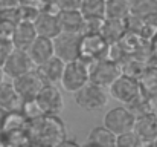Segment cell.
<instances>
[{"label":"cell","mask_w":157,"mask_h":147,"mask_svg":"<svg viewBox=\"0 0 157 147\" xmlns=\"http://www.w3.org/2000/svg\"><path fill=\"white\" fill-rule=\"evenodd\" d=\"M151 52L154 58H157V32H154V35L151 37Z\"/></svg>","instance_id":"f546056e"},{"label":"cell","mask_w":157,"mask_h":147,"mask_svg":"<svg viewBox=\"0 0 157 147\" xmlns=\"http://www.w3.org/2000/svg\"><path fill=\"white\" fill-rule=\"evenodd\" d=\"M8 112H9V110H6V109L0 107V133H2V129H3V124H5V118H6Z\"/></svg>","instance_id":"4dcf8cb0"},{"label":"cell","mask_w":157,"mask_h":147,"mask_svg":"<svg viewBox=\"0 0 157 147\" xmlns=\"http://www.w3.org/2000/svg\"><path fill=\"white\" fill-rule=\"evenodd\" d=\"M14 48L11 40H5V39H0V66L3 63V60L6 58V55L9 54V51Z\"/></svg>","instance_id":"f1b7e54d"},{"label":"cell","mask_w":157,"mask_h":147,"mask_svg":"<svg viewBox=\"0 0 157 147\" xmlns=\"http://www.w3.org/2000/svg\"><path fill=\"white\" fill-rule=\"evenodd\" d=\"M134 121H136V113L125 104L111 107L104 115V126L110 129L114 135L131 130L134 127Z\"/></svg>","instance_id":"52a82bcc"},{"label":"cell","mask_w":157,"mask_h":147,"mask_svg":"<svg viewBox=\"0 0 157 147\" xmlns=\"http://www.w3.org/2000/svg\"><path fill=\"white\" fill-rule=\"evenodd\" d=\"M21 100L18 97L17 91L14 89L12 81H2L0 83V107L6 110H17L20 109Z\"/></svg>","instance_id":"7402d4cb"},{"label":"cell","mask_w":157,"mask_h":147,"mask_svg":"<svg viewBox=\"0 0 157 147\" xmlns=\"http://www.w3.org/2000/svg\"><path fill=\"white\" fill-rule=\"evenodd\" d=\"M139 86L140 91L151 103L157 100V66L147 67L139 75Z\"/></svg>","instance_id":"ffe728a7"},{"label":"cell","mask_w":157,"mask_h":147,"mask_svg":"<svg viewBox=\"0 0 157 147\" xmlns=\"http://www.w3.org/2000/svg\"><path fill=\"white\" fill-rule=\"evenodd\" d=\"M104 17H84V25L81 34H101Z\"/></svg>","instance_id":"4316f807"},{"label":"cell","mask_w":157,"mask_h":147,"mask_svg":"<svg viewBox=\"0 0 157 147\" xmlns=\"http://www.w3.org/2000/svg\"><path fill=\"white\" fill-rule=\"evenodd\" d=\"M75 103L78 107H81L86 112H99L108 104V89L104 86H99L96 83H86L81 89L73 92Z\"/></svg>","instance_id":"7a4b0ae2"},{"label":"cell","mask_w":157,"mask_h":147,"mask_svg":"<svg viewBox=\"0 0 157 147\" xmlns=\"http://www.w3.org/2000/svg\"><path fill=\"white\" fill-rule=\"evenodd\" d=\"M26 135L31 144L58 146L67 137V130L58 115H41L28 121Z\"/></svg>","instance_id":"6da1fadb"},{"label":"cell","mask_w":157,"mask_h":147,"mask_svg":"<svg viewBox=\"0 0 157 147\" xmlns=\"http://www.w3.org/2000/svg\"><path fill=\"white\" fill-rule=\"evenodd\" d=\"M108 94L110 97H113L116 101L130 106L133 104L137 98L142 97V91L139 86V80L133 75L128 74H121L108 88Z\"/></svg>","instance_id":"277c9868"},{"label":"cell","mask_w":157,"mask_h":147,"mask_svg":"<svg viewBox=\"0 0 157 147\" xmlns=\"http://www.w3.org/2000/svg\"><path fill=\"white\" fill-rule=\"evenodd\" d=\"M5 80V74H3V69H2V66H0V83Z\"/></svg>","instance_id":"1f68e13d"},{"label":"cell","mask_w":157,"mask_h":147,"mask_svg":"<svg viewBox=\"0 0 157 147\" xmlns=\"http://www.w3.org/2000/svg\"><path fill=\"white\" fill-rule=\"evenodd\" d=\"M12 84H14V89L17 91L20 100H31V98H35V95L38 94V91L43 88V81L41 78L38 77L35 67L12 78L11 80Z\"/></svg>","instance_id":"8fae6325"},{"label":"cell","mask_w":157,"mask_h":147,"mask_svg":"<svg viewBox=\"0 0 157 147\" xmlns=\"http://www.w3.org/2000/svg\"><path fill=\"white\" fill-rule=\"evenodd\" d=\"M20 112L25 115V118H26L28 121L35 120V118H38V116H41V115H43V112H41V109H40L38 103L35 101V98L23 100V101H21V104H20Z\"/></svg>","instance_id":"d4e9b609"},{"label":"cell","mask_w":157,"mask_h":147,"mask_svg":"<svg viewBox=\"0 0 157 147\" xmlns=\"http://www.w3.org/2000/svg\"><path fill=\"white\" fill-rule=\"evenodd\" d=\"M37 37V31L34 26V22L29 18H21L18 23L14 25V32L11 43L14 48L28 49V46L32 43V40Z\"/></svg>","instance_id":"9a60e30c"},{"label":"cell","mask_w":157,"mask_h":147,"mask_svg":"<svg viewBox=\"0 0 157 147\" xmlns=\"http://www.w3.org/2000/svg\"><path fill=\"white\" fill-rule=\"evenodd\" d=\"M59 29L63 32H78L81 34L84 25V15L79 9H61L56 12Z\"/></svg>","instance_id":"ac0fdd59"},{"label":"cell","mask_w":157,"mask_h":147,"mask_svg":"<svg viewBox=\"0 0 157 147\" xmlns=\"http://www.w3.org/2000/svg\"><path fill=\"white\" fill-rule=\"evenodd\" d=\"M86 146H99V147H111L116 146V135L107 129L105 126L93 127L86 140Z\"/></svg>","instance_id":"44dd1931"},{"label":"cell","mask_w":157,"mask_h":147,"mask_svg":"<svg viewBox=\"0 0 157 147\" xmlns=\"http://www.w3.org/2000/svg\"><path fill=\"white\" fill-rule=\"evenodd\" d=\"M153 146H157V138L154 140V143H153Z\"/></svg>","instance_id":"d6a6232c"},{"label":"cell","mask_w":157,"mask_h":147,"mask_svg":"<svg viewBox=\"0 0 157 147\" xmlns=\"http://www.w3.org/2000/svg\"><path fill=\"white\" fill-rule=\"evenodd\" d=\"M43 115H59L64 109V98L56 84H43V88L35 95Z\"/></svg>","instance_id":"30bf717a"},{"label":"cell","mask_w":157,"mask_h":147,"mask_svg":"<svg viewBox=\"0 0 157 147\" xmlns=\"http://www.w3.org/2000/svg\"><path fill=\"white\" fill-rule=\"evenodd\" d=\"M110 43L101 34H81L79 43V58L84 61H96L108 57Z\"/></svg>","instance_id":"8992f818"},{"label":"cell","mask_w":157,"mask_h":147,"mask_svg":"<svg viewBox=\"0 0 157 147\" xmlns=\"http://www.w3.org/2000/svg\"><path fill=\"white\" fill-rule=\"evenodd\" d=\"M130 14L148 25L157 26V0H131Z\"/></svg>","instance_id":"e0dca14e"},{"label":"cell","mask_w":157,"mask_h":147,"mask_svg":"<svg viewBox=\"0 0 157 147\" xmlns=\"http://www.w3.org/2000/svg\"><path fill=\"white\" fill-rule=\"evenodd\" d=\"M127 2H131V0H127Z\"/></svg>","instance_id":"e575fe53"},{"label":"cell","mask_w":157,"mask_h":147,"mask_svg":"<svg viewBox=\"0 0 157 147\" xmlns=\"http://www.w3.org/2000/svg\"><path fill=\"white\" fill-rule=\"evenodd\" d=\"M128 15H130V2H127V0H105L104 3L105 18L125 20Z\"/></svg>","instance_id":"603a6c76"},{"label":"cell","mask_w":157,"mask_h":147,"mask_svg":"<svg viewBox=\"0 0 157 147\" xmlns=\"http://www.w3.org/2000/svg\"><path fill=\"white\" fill-rule=\"evenodd\" d=\"M154 113H156V116H157V106L154 107Z\"/></svg>","instance_id":"836d02e7"},{"label":"cell","mask_w":157,"mask_h":147,"mask_svg":"<svg viewBox=\"0 0 157 147\" xmlns=\"http://www.w3.org/2000/svg\"><path fill=\"white\" fill-rule=\"evenodd\" d=\"M63 69H64V61L61 58H58L56 55L51 57L44 63L35 66V71H37L38 77L41 78L43 84H59Z\"/></svg>","instance_id":"5bb4252c"},{"label":"cell","mask_w":157,"mask_h":147,"mask_svg":"<svg viewBox=\"0 0 157 147\" xmlns=\"http://www.w3.org/2000/svg\"><path fill=\"white\" fill-rule=\"evenodd\" d=\"M89 63L84 61L82 58L70 60L64 63L63 75L59 80V84L66 92H76L81 89L86 83H89Z\"/></svg>","instance_id":"3957f363"},{"label":"cell","mask_w":157,"mask_h":147,"mask_svg":"<svg viewBox=\"0 0 157 147\" xmlns=\"http://www.w3.org/2000/svg\"><path fill=\"white\" fill-rule=\"evenodd\" d=\"M133 130L137 133L144 146H150L157 138V116L154 110H148L136 115Z\"/></svg>","instance_id":"7c38bea8"},{"label":"cell","mask_w":157,"mask_h":147,"mask_svg":"<svg viewBox=\"0 0 157 147\" xmlns=\"http://www.w3.org/2000/svg\"><path fill=\"white\" fill-rule=\"evenodd\" d=\"M34 63L31 60V57L28 55L26 49H18V48H12L9 51V54L6 55V58L2 63V69L5 77L8 78H15L31 69H34Z\"/></svg>","instance_id":"ba28073f"},{"label":"cell","mask_w":157,"mask_h":147,"mask_svg":"<svg viewBox=\"0 0 157 147\" xmlns=\"http://www.w3.org/2000/svg\"><path fill=\"white\" fill-rule=\"evenodd\" d=\"M28 55L31 57L34 66H38L41 63H44L46 60H49L51 57H53V42L52 39H48V37H41V35H37L32 43L28 46L26 49Z\"/></svg>","instance_id":"2e32d148"},{"label":"cell","mask_w":157,"mask_h":147,"mask_svg":"<svg viewBox=\"0 0 157 147\" xmlns=\"http://www.w3.org/2000/svg\"><path fill=\"white\" fill-rule=\"evenodd\" d=\"M32 22H34L37 35L53 39V37H56L61 32L59 23H58V15H56L55 11L37 12V15L32 18Z\"/></svg>","instance_id":"4fadbf2b"},{"label":"cell","mask_w":157,"mask_h":147,"mask_svg":"<svg viewBox=\"0 0 157 147\" xmlns=\"http://www.w3.org/2000/svg\"><path fill=\"white\" fill-rule=\"evenodd\" d=\"M105 0H81L79 11L84 17H104Z\"/></svg>","instance_id":"cb8c5ba5"},{"label":"cell","mask_w":157,"mask_h":147,"mask_svg":"<svg viewBox=\"0 0 157 147\" xmlns=\"http://www.w3.org/2000/svg\"><path fill=\"white\" fill-rule=\"evenodd\" d=\"M121 74H122L121 63L110 57L89 63V80L99 86L108 88Z\"/></svg>","instance_id":"5b68a950"},{"label":"cell","mask_w":157,"mask_h":147,"mask_svg":"<svg viewBox=\"0 0 157 147\" xmlns=\"http://www.w3.org/2000/svg\"><path fill=\"white\" fill-rule=\"evenodd\" d=\"M52 42L53 54L58 58H61L64 63L79 58L81 34H78V32H63L61 31L56 37H53Z\"/></svg>","instance_id":"9c48e42d"},{"label":"cell","mask_w":157,"mask_h":147,"mask_svg":"<svg viewBox=\"0 0 157 147\" xmlns=\"http://www.w3.org/2000/svg\"><path fill=\"white\" fill-rule=\"evenodd\" d=\"M116 146L139 147V146H144V143L140 141V138L137 137V133L131 129V130H127V132H122V133L116 135Z\"/></svg>","instance_id":"484cf974"},{"label":"cell","mask_w":157,"mask_h":147,"mask_svg":"<svg viewBox=\"0 0 157 147\" xmlns=\"http://www.w3.org/2000/svg\"><path fill=\"white\" fill-rule=\"evenodd\" d=\"M127 23L125 20L121 18H105L102 22L101 26V35L104 37L105 40L111 45V43H119L124 35L127 34Z\"/></svg>","instance_id":"d6986e66"},{"label":"cell","mask_w":157,"mask_h":147,"mask_svg":"<svg viewBox=\"0 0 157 147\" xmlns=\"http://www.w3.org/2000/svg\"><path fill=\"white\" fill-rule=\"evenodd\" d=\"M56 11L61 9H79L81 0H55Z\"/></svg>","instance_id":"83f0119b"}]
</instances>
